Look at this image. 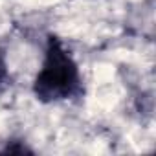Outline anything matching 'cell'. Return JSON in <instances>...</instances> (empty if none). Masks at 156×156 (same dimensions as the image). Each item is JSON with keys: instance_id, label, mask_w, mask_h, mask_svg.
<instances>
[{"instance_id": "obj_1", "label": "cell", "mask_w": 156, "mask_h": 156, "mask_svg": "<svg viewBox=\"0 0 156 156\" xmlns=\"http://www.w3.org/2000/svg\"><path fill=\"white\" fill-rule=\"evenodd\" d=\"M31 94L42 105L81 101L85 98V77L79 62L55 33L46 35L42 62L31 81Z\"/></svg>"}, {"instance_id": "obj_3", "label": "cell", "mask_w": 156, "mask_h": 156, "mask_svg": "<svg viewBox=\"0 0 156 156\" xmlns=\"http://www.w3.org/2000/svg\"><path fill=\"white\" fill-rule=\"evenodd\" d=\"M11 83V73H9V62H8V51L0 44V90H4Z\"/></svg>"}, {"instance_id": "obj_2", "label": "cell", "mask_w": 156, "mask_h": 156, "mask_svg": "<svg viewBox=\"0 0 156 156\" xmlns=\"http://www.w3.org/2000/svg\"><path fill=\"white\" fill-rule=\"evenodd\" d=\"M35 151L26 143L22 138H9L4 145V149L0 151V154H11V156H24V154H33Z\"/></svg>"}]
</instances>
